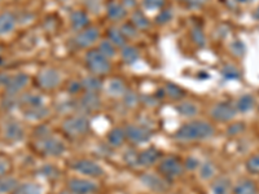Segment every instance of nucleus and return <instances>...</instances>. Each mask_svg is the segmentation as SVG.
Listing matches in <instances>:
<instances>
[{
  "mask_svg": "<svg viewBox=\"0 0 259 194\" xmlns=\"http://www.w3.org/2000/svg\"><path fill=\"white\" fill-rule=\"evenodd\" d=\"M215 135V128L211 123L206 121H189L182 124L175 131L174 137L179 141H203Z\"/></svg>",
  "mask_w": 259,
  "mask_h": 194,
  "instance_id": "nucleus-1",
  "label": "nucleus"
},
{
  "mask_svg": "<svg viewBox=\"0 0 259 194\" xmlns=\"http://www.w3.org/2000/svg\"><path fill=\"white\" fill-rule=\"evenodd\" d=\"M35 147L45 157H60L66 152V145L62 140L52 136V133L35 138Z\"/></svg>",
  "mask_w": 259,
  "mask_h": 194,
  "instance_id": "nucleus-2",
  "label": "nucleus"
},
{
  "mask_svg": "<svg viewBox=\"0 0 259 194\" xmlns=\"http://www.w3.org/2000/svg\"><path fill=\"white\" fill-rule=\"evenodd\" d=\"M85 66L95 75H104L112 69L109 59L105 57L99 50H91L85 55Z\"/></svg>",
  "mask_w": 259,
  "mask_h": 194,
  "instance_id": "nucleus-3",
  "label": "nucleus"
},
{
  "mask_svg": "<svg viewBox=\"0 0 259 194\" xmlns=\"http://www.w3.org/2000/svg\"><path fill=\"white\" fill-rule=\"evenodd\" d=\"M62 131L69 137H80L90 131L89 119L83 115H74L62 122Z\"/></svg>",
  "mask_w": 259,
  "mask_h": 194,
  "instance_id": "nucleus-4",
  "label": "nucleus"
},
{
  "mask_svg": "<svg viewBox=\"0 0 259 194\" xmlns=\"http://www.w3.org/2000/svg\"><path fill=\"white\" fill-rule=\"evenodd\" d=\"M184 170L186 168H184L183 162L179 158H177V157H166L162 161H159V174H161V176L165 177L166 180H172L182 176Z\"/></svg>",
  "mask_w": 259,
  "mask_h": 194,
  "instance_id": "nucleus-5",
  "label": "nucleus"
},
{
  "mask_svg": "<svg viewBox=\"0 0 259 194\" xmlns=\"http://www.w3.org/2000/svg\"><path fill=\"white\" fill-rule=\"evenodd\" d=\"M73 170L78 174L83 175L85 177H92V179H99V177L105 175V170L103 166H100L97 162L92 159H79L73 163Z\"/></svg>",
  "mask_w": 259,
  "mask_h": 194,
  "instance_id": "nucleus-6",
  "label": "nucleus"
},
{
  "mask_svg": "<svg viewBox=\"0 0 259 194\" xmlns=\"http://www.w3.org/2000/svg\"><path fill=\"white\" fill-rule=\"evenodd\" d=\"M126 132V138L130 142H133L135 145H143L148 142L152 137V131L148 127L140 126V124H128L124 128Z\"/></svg>",
  "mask_w": 259,
  "mask_h": 194,
  "instance_id": "nucleus-7",
  "label": "nucleus"
},
{
  "mask_svg": "<svg viewBox=\"0 0 259 194\" xmlns=\"http://www.w3.org/2000/svg\"><path fill=\"white\" fill-rule=\"evenodd\" d=\"M237 114L236 106L233 104L228 103V101H223V103H218L214 106L210 112V115L214 121L221 122V123H227L231 122L233 118Z\"/></svg>",
  "mask_w": 259,
  "mask_h": 194,
  "instance_id": "nucleus-8",
  "label": "nucleus"
},
{
  "mask_svg": "<svg viewBox=\"0 0 259 194\" xmlns=\"http://www.w3.org/2000/svg\"><path fill=\"white\" fill-rule=\"evenodd\" d=\"M60 82H61L60 73L52 68L43 69L36 77V83H38L39 87L43 89H47V91L56 88Z\"/></svg>",
  "mask_w": 259,
  "mask_h": 194,
  "instance_id": "nucleus-9",
  "label": "nucleus"
},
{
  "mask_svg": "<svg viewBox=\"0 0 259 194\" xmlns=\"http://www.w3.org/2000/svg\"><path fill=\"white\" fill-rule=\"evenodd\" d=\"M68 189L71 194H94L99 190V186L92 180L74 177L69 180Z\"/></svg>",
  "mask_w": 259,
  "mask_h": 194,
  "instance_id": "nucleus-10",
  "label": "nucleus"
},
{
  "mask_svg": "<svg viewBox=\"0 0 259 194\" xmlns=\"http://www.w3.org/2000/svg\"><path fill=\"white\" fill-rule=\"evenodd\" d=\"M29 75L25 73H17L12 77H8L6 84H4V88L8 96H16V94L20 93L21 91H24L25 87L29 84Z\"/></svg>",
  "mask_w": 259,
  "mask_h": 194,
  "instance_id": "nucleus-11",
  "label": "nucleus"
},
{
  "mask_svg": "<svg viewBox=\"0 0 259 194\" xmlns=\"http://www.w3.org/2000/svg\"><path fill=\"white\" fill-rule=\"evenodd\" d=\"M140 181L148 189L157 191V193H165L168 189V182L165 177L156 174H150V172H144V174L140 175Z\"/></svg>",
  "mask_w": 259,
  "mask_h": 194,
  "instance_id": "nucleus-12",
  "label": "nucleus"
},
{
  "mask_svg": "<svg viewBox=\"0 0 259 194\" xmlns=\"http://www.w3.org/2000/svg\"><path fill=\"white\" fill-rule=\"evenodd\" d=\"M3 136L8 141L20 142L25 138V129L20 122L9 119L3 126Z\"/></svg>",
  "mask_w": 259,
  "mask_h": 194,
  "instance_id": "nucleus-13",
  "label": "nucleus"
},
{
  "mask_svg": "<svg viewBox=\"0 0 259 194\" xmlns=\"http://www.w3.org/2000/svg\"><path fill=\"white\" fill-rule=\"evenodd\" d=\"M161 161V153L156 148H148V149L142 150L136 154L135 166L140 167H150V166L156 165L157 162Z\"/></svg>",
  "mask_w": 259,
  "mask_h": 194,
  "instance_id": "nucleus-14",
  "label": "nucleus"
},
{
  "mask_svg": "<svg viewBox=\"0 0 259 194\" xmlns=\"http://www.w3.org/2000/svg\"><path fill=\"white\" fill-rule=\"evenodd\" d=\"M99 36H100L99 29L94 26H89L85 27L84 30H82V31H79V34L75 36L74 41H75V44L79 48H85L94 44L95 41L99 39Z\"/></svg>",
  "mask_w": 259,
  "mask_h": 194,
  "instance_id": "nucleus-15",
  "label": "nucleus"
},
{
  "mask_svg": "<svg viewBox=\"0 0 259 194\" xmlns=\"http://www.w3.org/2000/svg\"><path fill=\"white\" fill-rule=\"evenodd\" d=\"M100 97L97 96L96 93H90V92H85V94H83L80 97V100L78 101V108L84 113L95 112V110L100 108Z\"/></svg>",
  "mask_w": 259,
  "mask_h": 194,
  "instance_id": "nucleus-16",
  "label": "nucleus"
},
{
  "mask_svg": "<svg viewBox=\"0 0 259 194\" xmlns=\"http://www.w3.org/2000/svg\"><path fill=\"white\" fill-rule=\"evenodd\" d=\"M17 105H20L22 110H26V109H32V108L43 106L45 105V101H43L40 94L26 93L22 97H20V100L17 101Z\"/></svg>",
  "mask_w": 259,
  "mask_h": 194,
  "instance_id": "nucleus-17",
  "label": "nucleus"
},
{
  "mask_svg": "<svg viewBox=\"0 0 259 194\" xmlns=\"http://www.w3.org/2000/svg\"><path fill=\"white\" fill-rule=\"evenodd\" d=\"M70 24L74 30L82 31L90 25V17L83 11H74L70 16Z\"/></svg>",
  "mask_w": 259,
  "mask_h": 194,
  "instance_id": "nucleus-18",
  "label": "nucleus"
},
{
  "mask_svg": "<svg viewBox=\"0 0 259 194\" xmlns=\"http://www.w3.org/2000/svg\"><path fill=\"white\" fill-rule=\"evenodd\" d=\"M106 15H108V18H110L112 21H121L126 17L127 12L122 3L110 2L108 7H106Z\"/></svg>",
  "mask_w": 259,
  "mask_h": 194,
  "instance_id": "nucleus-19",
  "label": "nucleus"
},
{
  "mask_svg": "<svg viewBox=\"0 0 259 194\" xmlns=\"http://www.w3.org/2000/svg\"><path fill=\"white\" fill-rule=\"evenodd\" d=\"M16 29V17L12 13H2L0 15V36L8 35Z\"/></svg>",
  "mask_w": 259,
  "mask_h": 194,
  "instance_id": "nucleus-20",
  "label": "nucleus"
},
{
  "mask_svg": "<svg viewBox=\"0 0 259 194\" xmlns=\"http://www.w3.org/2000/svg\"><path fill=\"white\" fill-rule=\"evenodd\" d=\"M211 194H230L232 191V182L228 177H218L211 182Z\"/></svg>",
  "mask_w": 259,
  "mask_h": 194,
  "instance_id": "nucleus-21",
  "label": "nucleus"
},
{
  "mask_svg": "<svg viewBox=\"0 0 259 194\" xmlns=\"http://www.w3.org/2000/svg\"><path fill=\"white\" fill-rule=\"evenodd\" d=\"M233 194H258V185L249 179L240 180L232 188Z\"/></svg>",
  "mask_w": 259,
  "mask_h": 194,
  "instance_id": "nucleus-22",
  "label": "nucleus"
},
{
  "mask_svg": "<svg viewBox=\"0 0 259 194\" xmlns=\"http://www.w3.org/2000/svg\"><path fill=\"white\" fill-rule=\"evenodd\" d=\"M236 110L239 113H249L255 108V99H254L253 94H242L239 97V100L236 101L235 104Z\"/></svg>",
  "mask_w": 259,
  "mask_h": 194,
  "instance_id": "nucleus-23",
  "label": "nucleus"
},
{
  "mask_svg": "<svg viewBox=\"0 0 259 194\" xmlns=\"http://www.w3.org/2000/svg\"><path fill=\"white\" fill-rule=\"evenodd\" d=\"M126 140L127 138L124 128H121V127H114V128L110 129L109 133H108V142L114 148L122 147Z\"/></svg>",
  "mask_w": 259,
  "mask_h": 194,
  "instance_id": "nucleus-24",
  "label": "nucleus"
},
{
  "mask_svg": "<svg viewBox=\"0 0 259 194\" xmlns=\"http://www.w3.org/2000/svg\"><path fill=\"white\" fill-rule=\"evenodd\" d=\"M178 114L186 118H193L198 114V106L192 101H182L177 105Z\"/></svg>",
  "mask_w": 259,
  "mask_h": 194,
  "instance_id": "nucleus-25",
  "label": "nucleus"
},
{
  "mask_svg": "<svg viewBox=\"0 0 259 194\" xmlns=\"http://www.w3.org/2000/svg\"><path fill=\"white\" fill-rule=\"evenodd\" d=\"M20 185L18 180L12 176H0V194L13 193L16 188Z\"/></svg>",
  "mask_w": 259,
  "mask_h": 194,
  "instance_id": "nucleus-26",
  "label": "nucleus"
},
{
  "mask_svg": "<svg viewBox=\"0 0 259 194\" xmlns=\"http://www.w3.org/2000/svg\"><path fill=\"white\" fill-rule=\"evenodd\" d=\"M12 194H43V188L36 182H24L20 184Z\"/></svg>",
  "mask_w": 259,
  "mask_h": 194,
  "instance_id": "nucleus-27",
  "label": "nucleus"
},
{
  "mask_svg": "<svg viewBox=\"0 0 259 194\" xmlns=\"http://www.w3.org/2000/svg\"><path fill=\"white\" fill-rule=\"evenodd\" d=\"M108 38H109V40L112 41L115 47L123 48L127 43V38L123 35L122 30L118 29V27H110L108 30Z\"/></svg>",
  "mask_w": 259,
  "mask_h": 194,
  "instance_id": "nucleus-28",
  "label": "nucleus"
},
{
  "mask_svg": "<svg viewBox=\"0 0 259 194\" xmlns=\"http://www.w3.org/2000/svg\"><path fill=\"white\" fill-rule=\"evenodd\" d=\"M80 83H82V88L90 93H97L103 88V82L97 77H87Z\"/></svg>",
  "mask_w": 259,
  "mask_h": 194,
  "instance_id": "nucleus-29",
  "label": "nucleus"
},
{
  "mask_svg": "<svg viewBox=\"0 0 259 194\" xmlns=\"http://www.w3.org/2000/svg\"><path fill=\"white\" fill-rule=\"evenodd\" d=\"M131 24L138 30H148L150 27V21L147 16L140 11H136L131 16Z\"/></svg>",
  "mask_w": 259,
  "mask_h": 194,
  "instance_id": "nucleus-30",
  "label": "nucleus"
},
{
  "mask_svg": "<svg viewBox=\"0 0 259 194\" xmlns=\"http://www.w3.org/2000/svg\"><path fill=\"white\" fill-rule=\"evenodd\" d=\"M25 117L30 121H39V119H43L48 115V109L46 108L45 105L43 106H39V108H32V109H26V110H22Z\"/></svg>",
  "mask_w": 259,
  "mask_h": 194,
  "instance_id": "nucleus-31",
  "label": "nucleus"
},
{
  "mask_svg": "<svg viewBox=\"0 0 259 194\" xmlns=\"http://www.w3.org/2000/svg\"><path fill=\"white\" fill-rule=\"evenodd\" d=\"M163 93L171 99V100H182L184 97V91L180 88L179 85H177L175 83H167L165 85V89H163Z\"/></svg>",
  "mask_w": 259,
  "mask_h": 194,
  "instance_id": "nucleus-32",
  "label": "nucleus"
},
{
  "mask_svg": "<svg viewBox=\"0 0 259 194\" xmlns=\"http://www.w3.org/2000/svg\"><path fill=\"white\" fill-rule=\"evenodd\" d=\"M106 92L112 96H122L126 92V85L121 79H112L108 83Z\"/></svg>",
  "mask_w": 259,
  "mask_h": 194,
  "instance_id": "nucleus-33",
  "label": "nucleus"
},
{
  "mask_svg": "<svg viewBox=\"0 0 259 194\" xmlns=\"http://www.w3.org/2000/svg\"><path fill=\"white\" fill-rule=\"evenodd\" d=\"M139 57H140V53H139V51L136 50L135 47H133V45H124V47L122 48V60H123L126 64H134V62L138 61Z\"/></svg>",
  "mask_w": 259,
  "mask_h": 194,
  "instance_id": "nucleus-34",
  "label": "nucleus"
},
{
  "mask_svg": "<svg viewBox=\"0 0 259 194\" xmlns=\"http://www.w3.org/2000/svg\"><path fill=\"white\" fill-rule=\"evenodd\" d=\"M198 172H200L201 179L210 180L215 175V166L212 165L211 162H203L198 167Z\"/></svg>",
  "mask_w": 259,
  "mask_h": 194,
  "instance_id": "nucleus-35",
  "label": "nucleus"
},
{
  "mask_svg": "<svg viewBox=\"0 0 259 194\" xmlns=\"http://www.w3.org/2000/svg\"><path fill=\"white\" fill-rule=\"evenodd\" d=\"M99 51H100L105 57L112 59V57L115 56V53H117V47L108 39V40L101 41L100 45H99Z\"/></svg>",
  "mask_w": 259,
  "mask_h": 194,
  "instance_id": "nucleus-36",
  "label": "nucleus"
},
{
  "mask_svg": "<svg viewBox=\"0 0 259 194\" xmlns=\"http://www.w3.org/2000/svg\"><path fill=\"white\" fill-rule=\"evenodd\" d=\"M245 167H246L249 174L259 175V153L254 154V156L247 159L246 163H245Z\"/></svg>",
  "mask_w": 259,
  "mask_h": 194,
  "instance_id": "nucleus-37",
  "label": "nucleus"
},
{
  "mask_svg": "<svg viewBox=\"0 0 259 194\" xmlns=\"http://www.w3.org/2000/svg\"><path fill=\"white\" fill-rule=\"evenodd\" d=\"M222 75H223L224 79H227V80L239 79L240 71L237 70V69H236V66H233V65H226V66L222 69Z\"/></svg>",
  "mask_w": 259,
  "mask_h": 194,
  "instance_id": "nucleus-38",
  "label": "nucleus"
},
{
  "mask_svg": "<svg viewBox=\"0 0 259 194\" xmlns=\"http://www.w3.org/2000/svg\"><path fill=\"white\" fill-rule=\"evenodd\" d=\"M191 35H192V40H193L194 43L198 45V47H203V45H205V43H206V38H205V34H203V31L201 27H198V26L193 27V29H192Z\"/></svg>",
  "mask_w": 259,
  "mask_h": 194,
  "instance_id": "nucleus-39",
  "label": "nucleus"
},
{
  "mask_svg": "<svg viewBox=\"0 0 259 194\" xmlns=\"http://www.w3.org/2000/svg\"><path fill=\"white\" fill-rule=\"evenodd\" d=\"M139 101H140V99H139V96L135 93V92H133V91L124 92L123 103L126 104L128 108H135V106L139 104Z\"/></svg>",
  "mask_w": 259,
  "mask_h": 194,
  "instance_id": "nucleus-40",
  "label": "nucleus"
},
{
  "mask_svg": "<svg viewBox=\"0 0 259 194\" xmlns=\"http://www.w3.org/2000/svg\"><path fill=\"white\" fill-rule=\"evenodd\" d=\"M166 4V0H143V7L148 11H154V9L163 8Z\"/></svg>",
  "mask_w": 259,
  "mask_h": 194,
  "instance_id": "nucleus-41",
  "label": "nucleus"
},
{
  "mask_svg": "<svg viewBox=\"0 0 259 194\" xmlns=\"http://www.w3.org/2000/svg\"><path fill=\"white\" fill-rule=\"evenodd\" d=\"M231 51H232V53L235 56L242 57L245 55V52H246V47H245L244 41L235 40L232 44H231Z\"/></svg>",
  "mask_w": 259,
  "mask_h": 194,
  "instance_id": "nucleus-42",
  "label": "nucleus"
},
{
  "mask_svg": "<svg viewBox=\"0 0 259 194\" xmlns=\"http://www.w3.org/2000/svg\"><path fill=\"white\" fill-rule=\"evenodd\" d=\"M171 18H172V11L171 9H162L161 12H159V15L156 17V22L159 25H165L167 24V22H170Z\"/></svg>",
  "mask_w": 259,
  "mask_h": 194,
  "instance_id": "nucleus-43",
  "label": "nucleus"
},
{
  "mask_svg": "<svg viewBox=\"0 0 259 194\" xmlns=\"http://www.w3.org/2000/svg\"><path fill=\"white\" fill-rule=\"evenodd\" d=\"M245 123H242V122H236V123L231 124L230 127H228V129H227V132H228V135L230 136H237L240 135V133H242L245 131Z\"/></svg>",
  "mask_w": 259,
  "mask_h": 194,
  "instance_id": "nucleus-44",
  "label": "nucleus"
},
{
  "mask_svg": "<svg viewBox=\"0 0 259 194\" xmlns=\"http://www.w3.org/2000/svg\"><path fill=\"white\" fill-rule=\"evenodd\" d=\"M184 168L188 171H194V170H198V167H200V162H198L197 158H194V157H188V158L184 161Z\"/></svg>",
  "mask_w": 259,
  "mask_h": 194,
  "instance_id": "nucleus-45",
  "label": "nucleus"
},
{
  "mask_svg": "<svg viewBox=\"0 0 259 194\" xmlns=\"http://www.w3.org/2000/svg\"><path fill=\"white\" fill-rule=\"evenodd\" d=\"M121 30L126 38H135L136 34H138V31H139V30L136 29L133 24H124L123 26H122Z\"/></svg>",
  "mask_w": 259,
  "mask_h": 194,
  "instance_id": "nucleus-46",
  "label": "nucleus"
},
{
  "mask_svg": "<svg viewBox=\"0 0 259 194\" xmlns=\"http://www.w3.org/2000/svg\"><path fill=\"white\" fill-rule=\"evenodd\" d=\"M9 168H11V163H9L8 159L0 157V176H6Z\"/></svg>",
  "mask_w": 259,
  "mask_h": 194,
  "instance_id": "nucleus-47",
  "label": "nucleus"
},
{
  "mask_svg": "<svg viewBox=\"0 0 259 194\" xmlns=\"http://www.w3.org/2000/svg\"><path fill=\"white\" fill-rule=\"evenodd\" d=\"M186 3L188 4L189 8H200V7L205 6L207 3V0H186Z\"/></svg>",
  "mask_w": 259,
  "mask_h": 194,
  "instance_id": "nucleus-48",
  "label": "nucleus"
},
{
  "mask_svg": "<svg viewBox=\"0 0 259 194\" xmlns=\"http://www.w3.org/2000/svg\"><path fill=\"white\" fill-rule=\"evenodd\" d=\"M82 88V83L80 82H71L70 87H69V92L70 93H78Z\"/></svg>",
  "mask_w": 259,
  "mask_h": 194,
  "instance_id": "nucleus-49",
  "label": "nucleus"
},
{
  "mask_svg": "<svg viewBox=\"0 0 259 194\" xmlns=\"http://www.w3.org/2000/svg\"><path fill=\"white\" fill-rule=\"evenodd\" d=\"M123 7L124 8H134L136 6V0H123Z\"/></svg>",
  "mask_w": 259,
  "mask_h": 194,
  "instance_id": "nucleus-50",
  "label": "nucleus"
},
{
  "mask_svg": "<svg viewBox=\"0 0 259 194\" xmlns=\"http://www.w3.org/2000/svg\"><path fill=\"white\" fill-rule=\"evenodd\" d=\"M236 2L241 4H249V3H253L254 0H236Z\"/></svg>",
  "mask_w": 259,
  "mask_h": 194,
  "instance_id": "nucleus-51",
  "label": "nucleus"
},
{
  "mask_svg": "<svg viewBox=\"0 0 259 194\" xmlns=\"http://www.w3.org/2000/svg\"><path fill=\"white\" fill-rule=\"evenodd\" d=\"M254 17H255L256 20H259V7H258V9L255 11V13H254Z\"/></svg>",
  "mask_w": 259,
  "mask_h": 194,
  "instance_id": "nucleus-52",
  "label": "nucleus"
}]
</instances>
